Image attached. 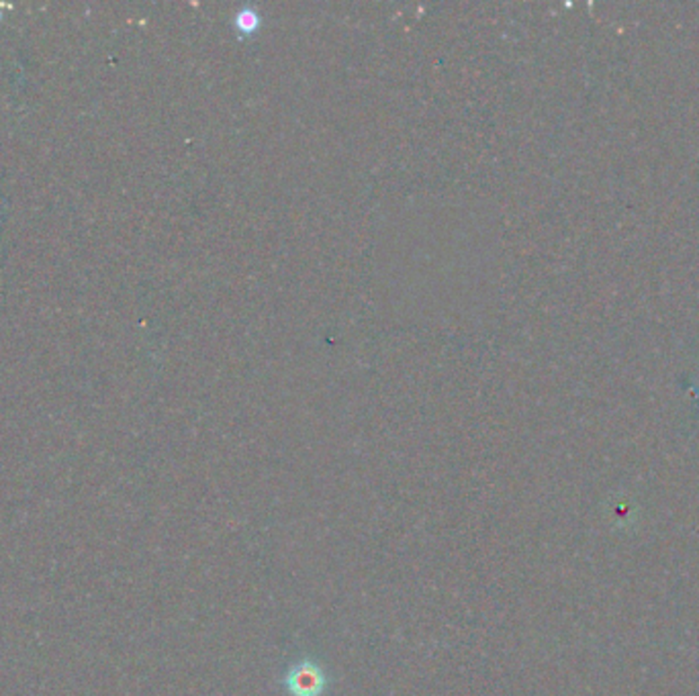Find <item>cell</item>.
<instances>
[{
    "instance_id": "obj_1",
    "label": "cell",
    "mask_w": 699,
    "mask_h": 696,
    "mask_svg": "<svg viewBox=\"0 0 699 696\" xmlns=\"http://www.w3.org/2000/svg\"><path fill=\"white\" fill-rule=\"evenodd\" d=\"M282 684H285L288 696H323L327 688V674L322 664L303 657V660L288 665Z\"/></svg>"
}]
</instances>
